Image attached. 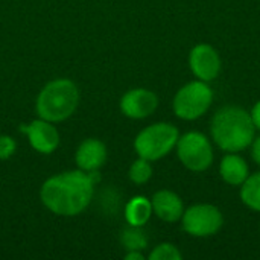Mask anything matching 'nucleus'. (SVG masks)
Wrapping results in <instances>:
<instances>
[{"label": "nucleus", "instance_id": "nucleus-1", "mask_svg": "<svg viewBox=\"0 0 260 260\" xmlns=\"http://www.w3.org/2000/svg\"><path fill=\"white\" fill-rule=\"evenodd\" d=\"M98 172L69 171L56 174L44 181L40 190L43 204L55 215L76 216L82 213L93 200Z\"/></svg>", "mask_w": 260, "mask_h": 260}, {"label": "nucleus", "instance_id": "nucleus-2", "mask_svg": "<svg viewBox=\"0 0 260 260\" xmlns=\"http://www.w3.org/2000/svg\"><path fill=\"white\" fill-rule=\"evenodd\" d=\"M213 143L224 152H241L254 140L256 128L250 113L238 105L219 108L210 122Z\"/></svg>", "mask_w": 260, "mask_h": 260}, {"label": "nucleus", "instance_id": "nucleus-3", "mask_svg": "<svg viewBox=\"0 0 260 260\" xmlns=\"http://www.w3.org/2000/svg\"><path fill=\"white\" fill-rule=\"evenodd\" d=\"M79 104V90L67 78L47 82L37 96L35 108L41 119L52 123L69 119Z\"/></svg>", "mask_w": 260, "mask_h": 260}, {"label": "nucleus", "instance_id": "nucleus-4", "mask_svg": "<svg viewBox=\"0 0 260 260\" xmlns=\"http://www.w3.org/2000/svg\"><path fill=\"white\" fill-rule=\"evenodd\" d=\"M180 131L168 122H157L143 128L134 139V149L139 157L157 161L175 149Z\"/></svg>", "mask_w": 260, "mask_h": 260}, {"label": "nucleus", "instance_id": "nucleus-5", "mask_svg": "<svg viewBox=\"0 0 260 260\" xmlns=\"http://www.w3.org/2000/svg\"><path fill=\"white\" fill-rule=\"evenodd\" d=\"M213 102V90L209 82L195 79L183 85L172 101V110L181 120H197L204 116Z\"/></svg>", "mask_w": 260, "mask_h": 260}, {"label": "nucleus", "instance_id": "nucleus-6", "mask_svg": "<svg viewBox=\"0 0 260 260\" xmlns=\"http://www.w3.org/2000/svg\"><path fill=\"white\" fill-rule=\"evenodd\" d=\"M175 148L181 165L192 172L207 171L215 160L210 139L200 131H189L180 136Z\"/></svg>", "mask_w": 260, "mask_h": 260}, {"label": "nucleus", "instance_id": "nucleus-7", "mask_svg": "<svg viewBox=\"0 0 260 260\" xmlns=\"http://www.w3.org/2000/svg\"><path fill=\"white\" fill-rule=\"evenodd\" d=\"M224 225L222 212L213 204H193L184 209L181 216L183 230L193 238H209L216 235Z\"/></svg>", "mask_w": 260, "mask_h": 260}, {"label": "nucleus", "instance_id": "nucleus-8", "mask_svg": "<svg viewBox=\"0 0 260 260\" xmlns=\"http://www.w3.org/2000/svg\"><path fill=\"white\" fill-rule=\"evenodd\" d=\"M221 64L222 62L218 50L207 43L197 44L189 53V67L193 76L200 81H215L221 72Z\"/></svg>", "mask_w": 260, "mask_h": 260}, {"label": "nucleus", "instance_id": "nucleus-9", "mask_svg": "<svg viewBox=\"0 0 260 260\" xmlns=\"http://www.w3.org/2000/svg\"><path fill=\"white\" fill-rule=\"evenodd\" d=\"M158 107V98L148 88H133L120 99V110L129 119H146Z\"/></svg>", "mask_w": 260, "mask_h": 260}, {"label": "nucleus", "instance_id": "nucleus-10", "mask_svg": "<svg viewBox=\"0 0 260 260\" xmlns=\"http://www.w3.org/2000/svg\"><path fill=\"white\" fill-rule=\"evenodd\" d=\"M21 131L27 136L29 145L40 154H52L59 146V133L49 120L40 117L23 125Z\"/></svg>", "mask_w": 260, "mask_h": 260}, {"label": "nucleus", "instance_id": "nucleus-11", "mask_svg": "<svg viewBox=\"0 0 260 260\" xmlns=\"http://www.w3.org/2000/svg\"><path fill=\"white\" fill-rule=\"evenodd\" d=\"M108 152L104 142L98 139L84 140L75 154V161L78 169L84 172H98L107 161Z\"/></svg>", "mask_w": 260, "mask_h": 260}, {"label": "nucleus", "instance_id": "nucleus-12", "mask_svg": "<svg viewBox=\"0 0 260 260\" xmlns=\"http://www.w3.org/2000/svg\"><path fill=\"white\" fill-rule=\"evenodd\" d=\"M151 204H152V213L158 219L169 224L180 221L184 213L183 200L175 192L168 189H161L155 192L151 200Z\"/></svg>", "mask_w": 260, "mask_h": 260}, {"label": "nucleus", "instance_id": "nucleus-13", "mask_svg": "<svg viewBox=\"0 0 260 260\" xmlns=\"http://www.w3.org/2000/svg\"><path fill=\"white\" fill-rule=\"evenodd\" d=\"M219 175L230 186H242L250 175L248 163L239 152H227L219 163Z\"/></svg>", "mask_w": 260, "mask_h": 260}, {"label": "nucleus", "instance_id": "nucleus-14", "mask_svg": "<svg viewBox=\"0 0 260 260\" xmlns=\"http://www.w3.org/2000/svg\"><path fill=\"white\" fill-rule=\"evenodd\" d=\"M152 216V204L146 197H133L125 206V219L128 225L143 227Z\"/></svg>", "mask_w": 260, "mask_h": 260}, {"label": "nucleus", "instance_id": "nucleus-15", "mask_svg": "<svg viewBox=\"0 0 260 260\" xmlns=\"http://www.w3.org/2000/svg\"><path fill=\"white\" fill-rule=\"evenodd\" d=\"M241 200L242 203L260 213V172L248 175V178L241 186Z\"/></svg>", "mask_w": 260, "mask_h": 260}, {"label": "nucleus", "instance_id": "nucleus-16", "mask_svg": "<svg viewBox=\"0 0 260 260\" xmlns=\"http://www.w3.org/2000/svg\"><path fill=\"white\" fill-rule=\"evenodd\" d=\"M120 242L126 251H133V250L143 251L148 247V238L145 232L142 230V227H134V225H129L122 232Z\"/></svg>", "mask_w": 260, "mask_h": 260}, {"label": "nucleus", "instance_id": "nucleus-17", "mask_svg": "<svg viewBox=\"0 0 260 260\" xmlns=\"http://www.w3.org/2000/svg\"><path fill=\"white\" fill-rule=\"evenodd\" d=\"M128 177L134 184H145L151 180L152 177V166L151 161L146 158L139 157L136 161H133V165L129 166L128 171Z\"/></svg>", "mask_w": 260, "mask_h": 260}, {"label": "nucleus", "instance_id": "nucleus-18", "mask_svg": "<svg viewBox=\"0 0 260 260\" xmlns=\"http://www.w3.org/2000/svg\"><path fill=\"white\" fill-rule=\"evenodd\" d=\"M183 254L178 250V247H175L174 244L169 242H163L160 245H157L151 254H149V260H181Z\"/></svg>", "mask_w": 260, "mask_h": 260}, {"label": "nucleus", "instance_id": "nucleus-19", "mask_svg": "<svg viewBox=\"0 0 260 260\" xmlns=\"http://www.w3.org/2000/svg\"><path fill=\"white\" fill-rule=\"evenodd\" d=\"M17 149V143L9 136H0V160H8L14 155Z\"/></svg>", "mask_w": 260, "mask_h": 260}, {"label": "nucleus", "instance_id": "nucleus-20", "mask_svg": "<svg viewBox=\"0 0 260 260\" xmlns=\"http://www.w3.org/2000/svg\"><path fill=\"white\" fill-rule=\"evenodd\" d=\"M250 116H251V120H253V125L256 128V131H260V101H257L251 111H250Z\"/></svg>", "mask_w": 260, "mask_h": 260}, {"label": "nucleus", "instance_id": "nucleus-21", "mask_svg": "<svg viewBox=\"0 0 260 260\" xmlns=\"http://www.w3.org/2000/svg\"><path fill=\"white\" fill-rule=\"evenodd\" d=\"M250 146H251V157H253L254 163L260 166V136L254 137V140Z\"/></svg>", "mask_w": 260, "mask_h": 260}, {"label": "nucleus", "instance_id": "nucleus-22", "mask_svg": "<svg viewBox=\"0 0 260 260\" xmlns=\"http://www.w3.org/2000/svg\"><path fill=\"white\" fill-rule=\"evenodd\" d=\"M145 256L142 254V251H137V250H133V251H126L125 254V260H143Z\"/></svg>", "mask_w": 260, "mask_h": 260}]
</instances>
